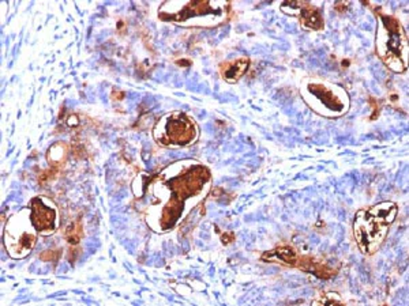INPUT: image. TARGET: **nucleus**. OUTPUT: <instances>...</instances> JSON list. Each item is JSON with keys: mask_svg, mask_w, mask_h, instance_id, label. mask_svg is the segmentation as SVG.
Segmentation results:
<instances>
[{"mask_svg": "<svg viewBox=\"0 0 409 306\" xmlns=\"http://www.w3.org/2000/svg\"><path fill=\"white\" fill-rule=\"evenodd\" d=\"M376 54L391 71L401 73L408 66V38L403 25L391 16L381 14L376 28Z\"/></svg>", "mask_w": 409, "mask_h": 306, "instance_id": "1", "label": "nucleus"}, {"mask_svg": "<svg viewBox=\"0 0 409 306\" xmlns=\"http://www.w3.org/2000/svg\"><path fill=\"white\" fill-rule=\"evenodd\" d=\"M306 102L316 113L328 117L342 116L350 109V97L342 88L328 82H311L301 90Z\"/></svg>", "mask_w": 409, "mask_h": 306, "instance_id": "2", "label": "nucleus"}, {"mask_svg": "<svg viewBox=\"0 0 409 306\" xmlns=\"http://www.w3.org/2000/svg\"><path fill=\"white\" fill-rule=\"evenodd\" d=\"M172 10L164 7L160 8L159 17L163 20H172L179 25H187L188 22H195L194 26H213L212 22L216 19H223L225 16L224 4H213L212 1H188L185 4H178L168 1L166 3Z\"/></svg>", "mask_w": 409, "mask_h": 306, "instance_id": "3", "label": "nucleus"}, {"mask_svg": "<svg viewBox=\"0 0 409 306\" xmlns=\"http://www.w3.org/2000/svg\"><path fill=\"white\" fill-rule=\"evenodd\" d=\"M153 136L163 146H187L197 139L198 128L185 113L173 112L156 123Z\"/></svg>", "mask_w": 409, "mask_h": 306, "instance_id": "4", "label": "nucleus"}, {"mask_svg": "<svg viewBox=\"0 0 409 306\" xmlns=\"http://www.w3.org/2000/svg\"><path fill=\"white\" fill-rule=\"evenodd\" d=\"M391 225L374 216L370 208L356 213L354 235L357 247L364 254H374L384 244Z\"/></svg>", "mask_w": 409, "mask_h": 306, "instance_id": "5", "label": "nucleus"}, {"mask_svg": "<svg viewBox=\"0 0 409 306\" xmlns=\"http://www.w3.org/2000/svg\"><path fill=\"white\" fill-rule=\"evenodd\" d=\"M281 8L287 14L299 17L301 26L307 30H321L323 28V19L321 17V13L310 3L287 1L281 6Z\"/></svg>", "mask_w": 409, "mask_h": 306, "instance_id": "6", "label": "nucleus"}, {"mask_svg": "<svg viewBox=\"0 0 409 306\" xmlns=\"http://www.w3.org/2000/svg\"><path fill=\"white\" fill-rule=\"evenodd\" d=\"M32 207V225L38 232H51L55 228V211L47 207L40 199H33L30 203Z\"/></svg>", "mask_w": 409, "mask_h": 306, "instance_id": "7", "label": "nucleus"}, {"mask_svg": "<svg viewBox=\"0 0 409 306\" xmlns=\"http://www.w3.org/2000/svg\"><path fill=\"white\" fill-rule=\"evenodd\" d=\"M250 60L247 57H242L238 60H232L228 63L221 64V75L224 79L229 83H235L238 79H241L243 75L248 70Z\"/></svg>", "mask_w": 409, "mask_h": 306, "instance_id": "8", "label": "nucleus"}, {"mask_svg": "<svg viewBox=\"0 0 409 306\" xmlns=\"http://www.w3.org/2000/svg\"><path fill=\"white\" fill-rule=\"evenodd\" d=\"M266 254L270 256V260L276 259L277 261H281L282 264H287V266H296L298 264V253L292 247H287V245L280 247V248H276L275 251L267 252Z\"/></svg>", "mask_w": 409, "mask_h": 306, "instance_id": "9", "label": "nucleus"}, {"mask_svg": "<svg viewBox=\"0 0 409 306\" xmlns=\"http://www.w3.org/2000/svg\"><path fill=\"white\" fill-rule=\"evenodd\" d=\"M301 270L307 271V272H311L314 273L316 276L319 278H329L332 275H335V271L330 270L326 264L323 263H316L314 259L311 257H304L301 260Z\"/></svg>", "mask_w": 409, "mask_h": 306, "instance_id": "10", "label": "nucleus"}, {"mask_svg": "<svg viewBox=\"0 0 409 306\" xmlns=\"http://www.w3.org/2000/svg\"><path fill=\"white\" fill-rule=\"evenodd\" d=\"M314 304H316V305H335V304H342V300H341V297L337 293L330 291V293L323 294V297L321 300L316 301Z\"/></svg>", "mask_w": 409, "mask_h": 306, "instance_id": "11", "label": "nucleus"}, {"mask_svg": "<svg viewBox=\"0 0 409 306\" xmlns=\"http://www.w3.org/2000/svg\"><path fill=\"white\" fill-rule=\"evenodd\" d=\"M81 235H82V226H81V220H79L76 225H73V226L66 232V240H67L70 244H78L79 240H81Z\"/></svg>", "mask_w": 409, "mask_h": 306, "instance_id": "12", "label": "nucleus"}, {"mask_svg": "<svg viewBox=\"0 0 409 306\" xmlns=\"http://www.w3.org/2000/svg\"><path fill=\"white\" fill-rule=\"evenodd\" d=\"M235 240V235L234 233H225L221 237V241H223L224 244H229V242H232Z\"/></svg>", "mask_w": 409, "mask_h": 306, "instance_id": "13", "label": "nucleus"}]
</instances>
